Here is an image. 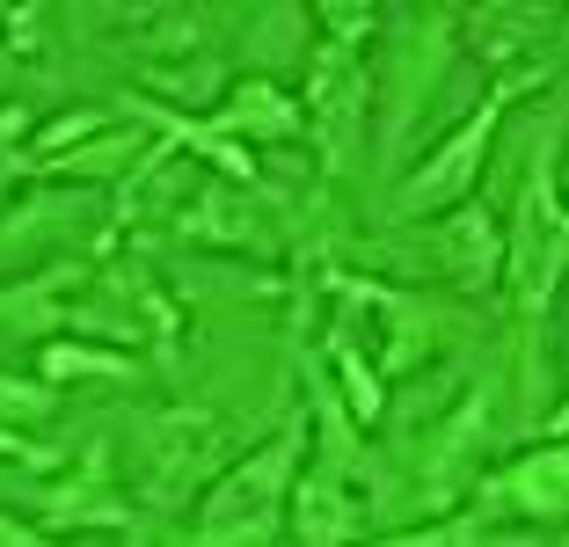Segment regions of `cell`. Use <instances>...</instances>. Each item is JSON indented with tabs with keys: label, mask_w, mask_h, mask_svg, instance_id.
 <instances>
[{
	"label": "cell",
	"mask_w": 569,
	"mask_h": 547,
	"mask_svg": "<svg viewBox=\"0 0 569 547\" xmlns=\"http://www.w3.org/2000/svg\"><path fill=\"white\" fill-rule=\"evenodd\" d=\"M300 452H307V416H284L263 446L227 460L198 489V511H190L176 547H270L284 526V497H292Z\"/></svg>",
	"instance_id": "6da1fadb"
},
{
	"label": "cell",
	"mask_w": 569,
	"mask_h": 547,
	"mask_svg": "<svg viewBox=\"0 0 569 547\" xmlns=\"http://www.w3.org/2000/svg\"><path fill=\"white\" fill-rule=\"evenodd\" d=\"M533 88H555V59H533V67H519V73H497V81H489V96L475 102V110L460 117V125H452V132L402 176L395 212H402V219H446L452 205H468L475 182H482V168H489V147H497L503 110H511L519 96H533Z\"/></svg>",
	"instance_id": "7a4b0ae2"
},
{
	"label": "cell",
	"mask_w": 569,
	"mask_h": 547,
	"mask_svg": "<svg viewBox=\"0 0 569 547\" xmlns=\"http://www.w3.org/2000/svg\"><path fill=\"white\" fill-rule=\"evenodd\" d=\"M497 409H503V372H482L475 387H460V401L446 416L423 424V446H417V511L423 518H446L452 504H468V489L482 481L489 438H497Z\"/></svg>",
	"instance_id": "3957f363"
},
{
	"label": "cell",
	"mask_w": 569,
	"mask_h": 547,
	"mask_svg": "<svg viewBox=\"0 0 569 547\" xmlns=\"http://www.w3.org/2000/svg\"><path fill=\"white\" fill-rule=\"evenodd\" d=\"M562 256H569V219H562V205H555V139H548V153L533 161V182L519 190V212L503 227V263H497V278H503V292H511L526 329L548 315Z\"/></svg>",
	"instance_id": "277c9868"
},
{
	"label": "cell",
	"mask_w": 569,
	"mask_h": 547,
	"mask_svg": "<svg viewBox=\"0 0 569 547\" xmlns=\"http://www.w3.org/2000/svg\"><path fill=\"white\" fill-rule=\"evenodd\" d=\"M307 139H315L321 153V176H351V161L366 153V110H372V67L366 51L351 44H329V37H315L307 44Z\"/></svg>",
	"instance_id": "5b68a950"
},
{
	"label": "cell",
	"mask_w": 569,
	"mask_h": 547,
	"mask_svg": "<svg viewBox=\"0 0 569 547\" xmlns=\"http://www.w3.org/2000/svg\"><path fill=\"white\" fill-rule=\"evenodd\" d=\"M139 460H147V504H183L227 467V431L212 409H153L139 424Z\"/></svg>",
	"instance_id": "8992f818"
},
{
	"label": "cell",
	"mask_w": 569,
	"mask_h": 547,
	"mask_svg": "<svg viewBox=\"0 0 569 547\" xmlns=\"http://www.w3.org/2000/svg\"><path fill=\"white\" fill-rule=\"evenodd\" d=\"M562 504H569V452H562V438L526 446L511 467H497V475H482L468 489V518L475 526H540V533H555L562 526Z\"/></svg>",
	"instance_id": "52a82bcc"
},
{
	"label": "cell",
	"mask_w": 569,
	"mask_h": 547,
	"mask_svg": "<svg viewBox=\"0 0 569 547\" xmlns=\"http://www.w3.org/2000/svg\"><path fill=\"white\" fill-rule=\"evenodd\" d=\"M176 233L183 241H204V249H270L278 241V227L263 219V205H256V190H241V182H190V205H176Z\"/></svg>",
	"instance_id": "ba28073f"
},
{
	"label": "cell",
	"mask_w": 569,
	"mask_h": 547,
	"mask_svg": "<svg viewBox=\"0 0 569 547\" xmlns=\"http://www.w3.org/2000/svg\"><path fill=\"white\" fill-rule=\"evenodd\" d=\"M497 263H503V219L489 212L482 198L452 205V212L438 219L431 270L446 285H460V292H482V285H497Z\"/></svg>",
	"instance_id": "9c48e42d"
},
{
	"label": "cell",
	"mask_w": 569,
	"mask_h": 547,
	"mask_svg": "<svg viewBox=\"0 0 569 547\" xmlns=\"http://www.w3.org/2000/svg\"><path fill=\"white\" fill-rule=\"evenodd\" d=\"M438 59H452V22L446 16L395 22V67H387V125H395V139H402L409 125H417V110L431 102Z\"/></svg>",
	"instance_id": "30bf717a"
},
{
	"label": "cell",
	"mask_w": 569,
	"mask_h": 547,
	"mask_svg": "<svg viewBox=\"0 0 569 547\" xmlns=\"http://www.w3.org/2000/svg\"><path fill=\"white\" fill-rule=\"evenodd\" d=\"M219 139H234V147H284V139H300V102L284 96L270 73H249V81L227 88V102H219L212 117H204Z\"/></svg>",
	"instance_id": "8fae6325"
},
{
	"label": "cell",
	"mask_w": 569,
	"mask_h": 547,
	"mask_svg": "<svg viewBox=\"0 0 569 547\" xmlns=\"http://www.w3.org/2000/svg\"><path fill=\"white\" fill-rule=\"evenodd\" d=\"M88 278H96L88 263H51V270H37V278H22V285H0V336L59 329V321L73 315V299L88 292Z\"/></svg>",
	"instance_id": "7c38bea8"
},
{
	"label": "cell",
	"mask_w": 569,
	"mask_h": 547,
	"mask_svg": "<svg viewBox=\"0 0 569 547\" xmlns=\"http://www.w3.org/2000/svg\"><path fill=\"white\" fill-rule=\"evenodd\" d=\"M110 467V452L102 446H88V460H81V475L73 481H59L44 497V518L51 526H73V533H88V526H132V504L118 497V475H102Z\"/></svg>",
	"instance_id": "4fadbf2b"
},
{
	"label": "cell",
	"mask_w": 569,
	"mask_h": 547,
	"mask_svg": "<svg viewBox=\"0 0 569 547\" xmlns=\"http://www.w3.org/2000/svg\"><path fill=\"white\" fill-rule=\"evenodd\" d=\"M124 387V380H139V365L124 358L118 344H81V336H59V344H44V358H37V387H51V395H59V387Z\"/></svg>",
	"instance_id": "5bb4252c"
},
{
	"label": "cell",
	"mask_w": 569,
	"mask_h": 547,
	"mask_svg": "<svg viewBox=\"0 0 569 547\" xmlns=\"http://www.w3.org/2000/svg\"><path fill=\"white\" fill-rule=\"evenodd\" d=\"M139 153H147V139H139V125H110V132H96L88 147L59 153L51 168H37V176H73V182H110L118 168H132Z\"/></svg>",
	"instance_id": "9a60e30c"
},
{
	"label": "cell",
	"mask_w": 569,
	"mask_h": 547,
	"mask_svg": "<svg viewBox=\"0 0 569 547\" xmlns=\"http://www.w3.org/2000/svg\"><path fill=\"white\" fill-rule=\"evenodd\" d=\"M358 547H511L497 540L489 526H475L468 511H446V518H417V526H395V533H372Z\"/></svg>",
	"instance_id": "2e32d148"
},
{
	"label": "cell",
	"mask_w": 569,
	"mask_h": 547,
	"mask_svg": "<svg viewBox=\"0 0 569 547\" xmlns=\"http://www.w3.org/2000/svg\"><path fill=\"white\" fill-rule=\"evenodd\" d=\"M315 37L366 51L372 37H380V16H372V8H358V0H321V8H315Z\"/></svg>",
	"instance_id": "e0dca14e"
},
{
	"label": "cell",
	"mask_w": 569,
	"mask_h": 547,
	"mask_svg": "<svg viewBox=\"0 0 569 547\" xmlns=\"http://www.w3.org/2000/svg\"><path fill=\"white\" fill-rule=\"evenodd\" d=\"M30 125H37V117L22 110V102H0V190H8L16 176H30V168H22V147H30Z\"/></svg>",
	"instance_id": "ac0fdd59"
},
{
	"label": "cell",
	"mask_w": 569,
	"mask_h": 547,
	"mask_svg": "<svg viewBox=\"0 0 569 547\" xmlns=\"http://www.w3.org/2000/svg\"><path fill=\"white\" fill-rule=\"evenodd\" d=\"M0 460H22V467H59V446H37L22 431H0Z\"/></svg>",
	"instance_id": "d6986e66"
},
{
	"label": "cell",
	"mask_w": 569,
	"mask_h": 547,
	"mask_svg": "<svg viewBox=\"0 0 569 547\" xmlns=\"http://www.w3.org/2000/svg\"><path fill=\"white\" fill-rule=\"evenodd\" d=\"M0 547H59L44 526H30V518H16V511H0Z\"/></svg>",
	"instance_id": "ffe728a7"
},
{
	"label": "cell",
	"mask_w": 569,
	"mask_h": 547,
	"mask_svg": "<svg viewBox=\"0 0 569 547\" xmlns=\"http://www.w3.org/2000/svg\"><path fill=\"white\" fill-rule=\"evenodd\" d=\"M132 547H147V540H132Z\"/></svg>",
	"instance_id": "44dd1931"
}]
</instances>
